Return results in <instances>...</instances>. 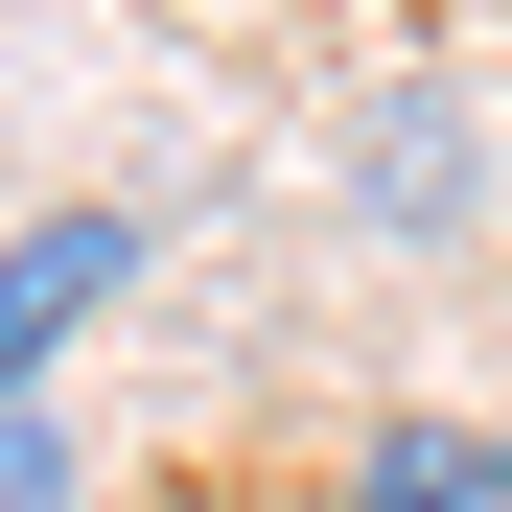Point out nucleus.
Listing matches in <instances>:
<instances>
[{
  "label": "nucleus",
  "instance_id": "20e7f679",
  "mask_svg": "<svg viewBox=\"0 0 512 512\" xmlns=\"http://www.w3.org/2000/svg\"><path fill=\"white\" fill-rule=\"evenodd\" d=\"M0 512H94V443H70L47 396H0Z\"/></svg>",
  "mask_w": 512,
  "mask_h": 512
},
{
  "label": "nucleus",
  "instance_id": "f257e3e1",
  "mask_svg": "<svg viewBox=\"0 0 512 512\" xmlns=\"http://www.w3.org/2000/svg\"><path fill=\"white\" fill-rule=\"evenodd\" d=\"M117 303H140V210H117V187H70V210H24V233H0V396H47V373L94 350Z\"/></svg>",
  "mask_w": 512,
  "mask_h": 512
},
{
  "label": "nucleus",
  "instance_id": "7ed1b4c3",
  "mask_svg": "<svg viewBox=\"0 0 512 512\" xmlns=\"http://www.w3.org/2000/svg\"><path fill=\"white\" fill-rule=\"evenodd\" d=\"M350 210L373 233H466V94H373L350 117Z\"/></svg>",
  "mask_w": 512,
  "mask_h": 512
},
{
  "label": "nucleus",
  "instance_id": "f03ea898",
  "mask_svg": "<svg viewBox=\"0 0 512 512\" xmlns=\"http://www.w3.org/2000/svg\"><path fill=\"white\" fill-rule=\"evenodd\" d=\"M326 512H512V419H466V396H396L350 466H326Z\"/></svg>",
  "mask_w": 512,
  "mask_h": 512
}]
</instances>
